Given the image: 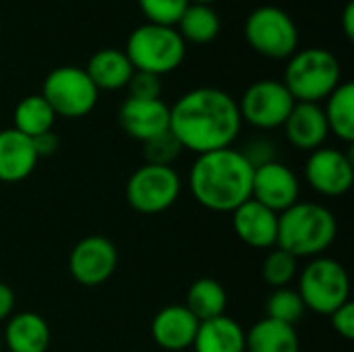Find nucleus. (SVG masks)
<instances>
[{"mask_svg":"<svg viewBox=\"0 0 354 352\" xmlns=\"http://www.w3.org/2000/svg\"><path fill=\"white\" fill-rule=\"evenodd\" d=\"M52 332L48 322L35 311L12 313L2 332V344L8 352H48Z\"/></svg>","mask_w":354,"mask_h":352,"instance_id":"obj_19","label":"nucleus"},{"mask_svg":"<svg viewBox=\"0 0 354 352\" xmlns=\"http://www.w3.org/2000/svg\"><path fill=\"white\" fill-rule=\"evenodd\" d=\"M253 170L247 158L234 147L201 154L189 172L191 195L207 212L232 214L251 199Z\"/></svg>","mask_w":354,"mask_h":352,"instance_id":"obj_2","label":"nucleus"},{"mask_svg":"<svg viewBox=\"0 0 354 352\" xmlns=\"http://www.w3.org/2000/svg\"><path fill=\"white\" fill-rule=\"evenodd\" d=\"M305 303L297 288L284 286V288H274L268 299H266V317L274 322H282L288 326H297L305 317Z\"/></svg>","mask_w":354,"mask_h":352,"instance_id":"obj_27","label":"nucleus"},{"mask_svg":"<svg viewBox=\"0 0 354 352\" xmlns=\"http://www.w3.org/2000/svg\"><path fill=\"white\" fill-rule=\"evenodd\" d=\"M41 98L50 104L56 118H83L93 112L100 91L81 66L64 64L52 68L41 85Z\"/></svg>","mask_w":354,"mask_h":352,"instance_id":"obj_8","label":"nucleus"},{"mask_svg":"<svg viewBox=\"0 0 354 352\" xmlns=\"http://www.w3.org/2000/svg\"><path fill=\"white\" fill-rule=\"evenodd\" d=\"M191 2H197V4H214L216 0H191Z\"/></svg>","mask_w":354,"mask_h":352,"instance_id":"obj_37","label":"nucleus"},{"mask_svg":"<svg viewBox=\"0 0 354 352\" xmlns=\"http://www.w3.org/2000/svg\"><path fill=\"white\" fill-rule=\"evenodd\" d=\"M147 23L174 27L191 0H137Z\"/></svg>","mask_w":354,"mask_h":352,"instance_id":"obj_30","label":"nucleus"},{"mask_svg":"<svg viewBox=\"0 0 354 352\" xmlns=\"http://www.w3.org/2000/svg\"><path fill=\"white\" fill-rule=\"evenodd\" d=\"M324 114L330 127V135H336L340 141L353 145L354 141V85L342 81L326 100Z\"/></svg>","mask_w":354,"mask_h":352,"instance_id":"obj_24","label":"nucleus"},{"mask_svg":"<svg viewBox=\"0 0 354 352\" xmlns=\"http://www.w3.org/2000/svg\"><path fill=\"white\" fill-rule=\"evenodd\" d=\"M245 39L266 58L288 60L299 50V27L284 8L263 4L249 12L245 21Z\"/></svg>","mask_w":354,"mask_h":352,"instance_id":"obj_7","label":"nucleus"},{"mask_svg":"<svg viewBox=\"0 0 354 352\" xmlns=\"http://www.w3.org/2000/svg\"><path fill=\"white\" fill-rule=\"evenodd\" d=\"M174 27L180 33V37L185 39V44L203 46V44H212L218 37V33L222 29V21L212 4L191 2Z\"/></svg>","mask_w":354,"mask_h":352,"instance_id":"obj_23","label":"nucleus"},{"mask_svg":"<svg viewBox=\"0 0 354 352\" xmlns=\"http://www.w3.org/2000/svg\"><path fill=\"white\" fill-rule=\"evenodd\" d=\"M191 349L195 352H245V328L228 315L201 322Z\"/></svg>","mask_w":354,"mask_h":352,"instance_id":"obj_21","label":"nucleus"},{"mask_svg":"<svg viewBox=\"0 0 354 352\" xmlns=\"http://www.w3.org/2000/svg\"><path fill=\"white\" fill-rule=\"evenodd\" d=\"M305 178L322 197L346 195L354 183L353 154L328 145L311 151L305 162Z\"/></svg>","mask_w":354,"mask_h":352,"instance_id":"obj_11","label":"nucleus"},{"mask_svg":"<svg viewBox=\"0 0 354 352\" xmlns=\"http://www.w3.org/2000/svg\"><path fill=\"white\" fill-rule=\"evenodd\" d=\"M338 222L330 207L315 201H297L278 214L276 247L288 251L297 259H313L324 255L336 241Z\"/></svg>","mask_w":354,"mask_h":352,"instance_id":"obj_3","label":"nucleus"},{"mask_svg":"<svg viewBox=\"0 0 354 352\" xmlns=\"http://www.w3.org/2000/svg\"><path fill=\"white\" fill-rule=\"evenodd\" d=\"M251 199L276 214H282L301 201V180L297 172L284 162H268L253 170Z\"/></svg>","mask_w":354,"mask_h":352,"instance_id":"obj_13","label":"nucleus"},{"mask_svg":"<svg viewBox=\"0 0 354 352\" xmlns=\"http://www.w3.org/2000/svg\"><path fill=\"white\" fill-rule=\"evenodd\" d=\"M232 230L251 249L270 251L278 243V214L257 203L255 199L245 201L230 214Z\"/></svg>","mask_w":354,"mask_h":352,"instance_id":"obj_15","label":"nucleus"},{"mask_svg":"<svg viewBox=\"0 0 354 352\" xmlns=\"http://www.w3.org/2000/svg\"><path fill=\"white\" fill-rule=\"evenodd\" d=\"M4 351V344H2V332H0V352Z\"/></svg>","mask_w":354,"mask_h":352,"instance_id":"obj_38","label":"nucleus"},{"mask_svg":"<svg viewBox=\"0 0 354 352\" xmlns=\"http://www.w3.org/2000/svg\"><path fill=\"white\" fill-rule=\"evenodd\" d=\"M118 266V251L114 243L102 234L81 239L68 255V272L73 280L85 288L106 284Z\"/></svg>","mask_w":354,"mask_h":352,"instance_id":"obj_12","label":"nucleus"},{"mask_svg":"<svg viewBox=\"0 0 354 352\" xmlns=\"http://www.w3.org/2000/svg\"><path fill=\"white\" fill-rule=\"evenodd\" d=\"M239 151L247 158V162H249L253 168H259V166H263V164H268V162L278 160V156H276V145H274L270 139H263V137H257V139L247 141V145H245L243 149H239Z\"/></svg>","mask_w":354,"mask_h":352,"instance_id":"obj_32","label":"nucleus"},{"mask_svg":"<svg viewBox=\"0 0 354 352\" xmlns=\"http://www.w3.org/2000/svg\"><path fill=\"white\" fill-rule=\"evenodd\" d=\"M31 141H33V149H35V154H37L39 160L54 156L58 151V147H60V139H58V135L54 131H48L44 135H37Z\"/></svg>","mask_w":354,"mask_h":352,"instance_id":"obj_34","label":"nucleus"},{"mask_svg":"<svg viewBox=\"0 0 354 352\" xmlns=\"http://www.w3.org/2000/svg\"><path fill=\"white\" fill-rule=\"evenodd\" d=\"M183 145L178 143V139L170 133V129L149 141L143 143V158L145 164H153V166H172L180 154H183Z\"/></svg>","mask_w":354,"mask_h":352,"instance_id":"obj_29","label":"nucleus"},{"mask_svg":"<svg viewBox=\"0 0 354 352\" xmlns=\"http://www.w3.org/2000/svg\"><path fill=\"white\" fill-rule=\"evenodd\" d=\"M185 307L199 322H207V319L226 315V307H228L226 288L222 286V282H218L214 278H199L189 286Z\"/></svg>","mask_w":354,"mask_h":352,"instance_id":"obj_25","label":"nucleus"},{"mask_svg":"<svg viewBox=\"0 0 354 352\" xmlns=\"http://www.w3.org/2000/svg\"><path fill=\"white\" fill-rule=\"evenodd\" d=\"M241 131L239 104L220 87H195L170 108V133L197 156L232 147Z\"/></svg>","mask_w":354,"mask_h":352,"instance_id":"obj_1","label":"nucleus"},{"mask_svg":"<svg viewBox=\"0 0 354 352\" xmlns=\"http://www.w3.org/2000/svg\"><path fill=\"white\" fill-rule=\"evenodd\" d=\"M288 143L299 151H315L326 145L330 137V127L322 104L297 102L290 110L286 122L282 124Z\"/></svg>","mask_w":354,"mask_h":352,"instance_id":"obj_16","label":"nucleus"},{"mask_svg":"<svg viewBox=\"0 0 354 352\" xmlns=\"http://www.w3.org/2000/svg\"><path fill=\"white\" fill-rule=\"evenodd\" d=\"M15 290L6 282H0V324H4L15 313Z\"/></svg>","mask_w":354,"mask_h":352,"instance_id":"obj_35","label":"nucleus"},{"mask_svg":"<svg viewBox=\"0 0 354 352\" xmlns=\"http://www.w3.org/2000/svg\"><path fill=\"white\" fill-rule=\"evenodd\" d=\"M199 324L185 305H168L153 315L149 332L162 351L183 352L193 346Z\"/></svg>","mask_w":354,"mask_h":352,"instance_id":"obj_17","label":"nucleus"},{"mask_svg":"<svg viewBox=\"0 0 354 352\" xmlns=\"http://www.w3.org/2000/svg\"><path fill=\"white\" fill-rule=\"evenodd\" d=\"M129 98L137 100H160L162 98V77L145 71H135L129 79Z\"/></svg>","mask_w":354,"mask_h":352,"instance_id":"obj_31","label":"nucleus"},{"mask_svg":"<svg viewBox=\"0 0 354 352\" xmlns=\"http://www.w3.org/2000/svg\"><path fill=\"white\" fill-rule=\"evenodd\" d=\"M297 293L305 309L317 315H332L338 307L351 301V278L346 268L328 255L309 259L297 276Z\"/></svg>","mask_w":354,"mask_h":352,"instance_id":"obj_6","label":"nucleus"},{"mask_svg":"<svg viewBox=\"0 0 354 352\" xmlns=\"http://www.w3.org/2000/svg\"><path fill=\"white\" fill-rule=\"evenodd\" d=\"M39 158L33 149V141L17 129L0 131V183L15 185L29 178Z\"/></svg>","mask_w":354,"mask_h":352,"instance_id":"obj_18","label":"nucleus"},{"mask_svg":"<svg viewBox=\"0 0 354 352\" xmlns=\"http://www.w3.org/2000/svg\"><path fill=\"white\" fill-rule=\"evenodd\" d=\"M282 83L295 102L319 104L342 83V66L330 50L311 46L286 60Z\"/></svg>","mask_w":354,"mask_h":352,"instance_id":"obj_4","label":"nucleus"},{"mask_svg":"<svg viewBox=\"0 0 354 352\" xmlns=\"http://www.w3.org/2000/svg\"><path fill=\"white\" fill-rule=\"evenodd\" d=\"M236 104L243 124L247 122L259 131H274L286 122L297 102L282 81L259 79L243 91Z\"/></svg>","mask_w":354,"mask_h":352,"instance_id":"obj_10","label":"nucleus"},{"mask_svg":"<svg viewBox=\"0 0 354 352\" xmlns=\"http://www.w3.org/2000/svg\"><path fill=\"white\" fill-rule=\"evenodd\" d=\"M183 191V180L172 166H139L127 180V201L129 205L143 214L156 216L170 210Z\"/></svg>","mask_w":354,"mask_h":352,"instance_id":"obj_9","label":"nucleus"},{"mask_svg":"<svg viewBox=\"0 0 354 352\" xmlns=\"http://www.w3.org/2000/svg\"><path fill=\"white\" fill-rule=\"evenodd\" d=\"M297 276H299V259L295 255H290L288 251L280 247H274L268 251L261 263V278L272 290L290 286V282Z\"/></svg>","mask_w":354,"mask_h":352,"instance_id":"obj_28","label":"nucleus"},{"mask_svg":"<svg viewBox=\"0 0 354 352\" xmlns=\"http://www.w3.org/2000/svg\"><path fill=\"white\" fill-rule=\"evenodd\" d=\"M330 324L338 336L344 340H354V305L353 301L344 303L330 315Z\"/></svg>","mask_w":354,"mask_h":352,"instance_id":"obj_33","label":"nucleus"},{"mask_svg":"<svg viewBox=\"0 0 354 352\" xmlns=\"http://www.w3.org/2000/svg\"><path fill=\"white\" fill-rule=\"evenodd\" d=\"M85 73L89 75L97 91H118L129 85V79L133 77L135 68L124 50L102 48L95 54H91Z\"/></svg>","mask_w":354,"mask_h":352,"instance_id":"obj_20","label":"nucleus"},{"mask_svg":"<svg viewBox=\"0 0 354 352\" xmlns=\"http://www.w3.org/2000/svg\"><path fill=\"white\" fill-rule=\"evenodd\" d=\"M56 114L50 104L41 98V93H31L19 100L12 112V129L27 135L29 139L54 131Z\"/></svg>","mask_w":354,"mask_h":352,"instance_id":"obj_26","label":"nucleus"},{"mask_svg":"<svg viewBox=\"0 0 354 352\" xmlns=\"http://www.w3.org/2000/svg\"><path fill=\"white\" fill-rule=\"evenodd\" d=\"M118 124L131 139L145 143L170 129V106L162 98H127L118 108Z\"/></svg>","mask_w":354,"mask_h":352,"instance_id":"obj_14","label":"nucleus"},{"mask_svg":"<svg viewBox=\"0 0 354 352\" xmlns=\"http://www.w3.org/2000/svg\"><path fill=\"white\" fill-rule=\"evenodd\" d=\"M124 54L129 56L135 71L162 77L183 64L187 56V44L176 27L143 23L131 31Z\"/></svg>","mask_w":354,"mask_h":352,"instance_id":"obj_5","label":"nucleus"},{"mask_svg":"<svg viewBox=\"0 0 354 352\" xmlns=\"http://www.w3.org/2000/svg\"><path fill=\"white\" fill-rule=\"evenodd\" d=\"M245 352H301L295 326L263 317L245 330Z\"/></svg>","mask_w":354,"mask_h":352,"instance_id":"obj_22","label":"nucleus"},{"mask_svg":"<svg viewBox=\"0 0 354 352\" xmlns=\"http://www.w3.org/2000/svg\"><path fill=\"white\" fill-rule=\"evenodd\" d=\"M342 27H344L346 37H348V39H353L354 37V2L353 0H351V2L344 6V10H342Z\"/></svg>","mask_w":354,"mask_h":352,"instance_id":"obj_36","label":"nucleus"}]
</instances>
